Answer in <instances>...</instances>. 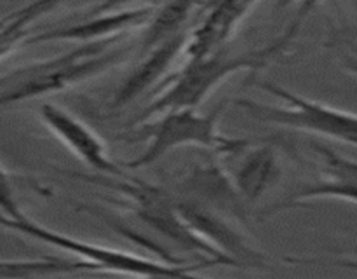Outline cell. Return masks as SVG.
<instances>
[{"mask_svg": "<svg viewBox=\"0 0 357 279\" xmlns=\"http://www.w3.org/2000/svg\"><path fill=\"white\" fill-rule=\"evenodd\" d=\"M293 40L295 37L284 30L264 47L236 54L225 47L206 56H187V63L159 84L155 98L143 108L138 117H135V124L149 121L164 112L197 108L230 75L265 68L268 63L284 54Z\"/></svg>", "mask_w": 357, "mask_h": 279, "instance_id": "6da1fadb", "label": "cell"}, {"mask_svg": "<svg viewBox=\"0 0 357 279\" xmlns=\"http://www.w3.org/2000/svg\"><path fill=\"white\" fill-rule=\"evenodd\" d=\"M114 40L117 38L80 44L65 54L42 59L2 75L0 107L59 93L108 72L124 61L131 51V47H112Z\"/></svg>", "mask_w": 357, "mask_h": 279, "instance_id": "7a4b0ae2", "label": "cell"}, {"mask_svg": "<svg viewBox=\"0 0 357 279\" xmlns=\"http://www.w3.org/2000/svg\"><path fill=\"white\" fill-rule=\"evenodd\" d=\"M68 174L119 194V197L122 199L119 201V206L128 209L138 222L145 223L155 236L167 241L174 250L202 257L206 260L215 262L216 265H230L227 258L213 250L185 223L174 206L173 195L159 185L149 183V181L138 180V178H126V174L124 176H107V174L100 173Z\"/></svg>", "mask_w": 357, "mask_h": 279, "instance_id": "3957f363", "label": "cell"}, {"mask_svg": "<svg viewBox=\"0 0 357 279\" xmlns=\"http://www.w3.org/2000/svg\"><path fill=\"white\" fill-rule=\"evenodd\" d=\"M229 101L223 100L208 114H201L197 108H180L155 115L145 122H139L135 129V138L146 140V149L129 160L126 166L131 169L150 166L181 146H199L216 153L234 156L251 143L246 138H232L220 131V119Z\"/></svg>", "mask_w": 357, "mask_h": 279, "instance_id": "277c9868", "label": "cell"}, {"mask_svg": "<svg viewBox=\"0 0 357 279\" xmlns=\"http://www.w3.org/2000/svg\"><path fill=\"white\" fill-rule=\"evenodd\" d=\"M0 227L9 229L13 232L23 234L35 241L56 248V250L68 251V253L79 257V260L87 262L93 265L94 271L115 272V274H129V276H164V278H190L195 276V271L202 265L209 267L208 264H169L160 258L142 257V255L129 253V251L117 250V248L101 246V244H91L77 237L66 236L58 230L47 229L40 223L33 222L30 216H24L21 220L7 218L0 213Z\"/></svg>", "mask_w": 357, "mask_h": 279, "instance_id": "5b68a950", "label": "cell"}, {"mask_svg": "<svg viewBox=\"0 0 357 279\" xmlns=\"http://www.w3.org/2000/svg\"><path fill=\"white\" fill-rule=\"evenodd\" d=\"M258 87L281 100L282 105L274 107V105L260 103L248 98L236 100L237 107L243 108L248 115L257 121L282 126V128L300 129V131L312 133L321 138L357 146V114L338 110L321 101L303 98L268 80H261Z\"/></svg>", "mask_w": 357, "mask_h": 279, "instance_id": "8992f818", "label": "cell"}, {"mask_svg": "<svg viewBox=\"0 0 357 279\" xmlns=\"http://www.w3.org/2000/svg\"><path fill=\"white\" fill-rule=\"evenodd\" d=\"M174 206L188 227L230 262L232 267L267 269V255L251 244L241 223L185 195H173Z\"/></svg>", "mask_w": 357, "mask_h": 279, "instance_id": "52a82bcc", "label": "cell"}, {"mask_svg": "<svg viewBox=\"0 0 357 279\" xmlns=\"http://www.w3.org/2000/svg\"><path fill=\"white\" fill-rule=\"evenodd\" d=\"M321 157V173L314 183L305 185L296 190L286 201L265 208L261 218L275 215L284 209L300 208L309 201L317 199H337L357 204V160L345 157L323 143L310 145Z\"/></svg>", "mask_w": 357, "mask_h": 279, "instance_id": "ba28073f", "label": "cell"}, {"mask_svg": "<svg viewBox=\"0 0 357 279\" xmlns=\"http://www.w3.org/2000/svg\"><path fill=\"white\" fill-rule=\"evenodd\" d=\"M45 128L87 167L107 176H124V171L112 160L101 136L84 121L54 103H42L38 108Z\"/></svg>", "mask_w": 357, "mask_h": 279, "instance_id": "9c48e42d", "label": "cell"}, {"mask_svg": "<svg viewBox=\"0 0 357 279\" xmlns=\"http://www.w3.org/2000/svg\"><path fill=\"white\" fill-rule=\"evenodd\" d=\"M178 185L185 197L202 202L237 223L248 222L250 204L237 192L229 169L220 160L195 164L185 173Z\"/></svg>", "mask_w": 357, "mask_h": 279, "instance_id": "30bf717a", "label": "cell"}, {"mask_svg": "<svg viewBox=\"0 0 357 279\" xmlns=\"http://www.w3.org/2000/svg\"><path fill=\"white\" fill-rule=\"evenodd\" d=\"M260 0H206L201 20L188 30L183 54L206 56L225 49Z\"/></svg>", "mask_w": 357, "mask_h": 279, "instance_id": "8fae6325", "label": "cell"}, {"mask_svg": "<svg viewBox=\"0 0 357 279\" xmlns=\"http://www.w3.org/2000/svg\"><path fill=\"white\" fill-rule=\"evenodd\" d=\"M153 9L150 6L136 7V9H121L112 13H100L82 23L59 27L54 30H45L42 33L28 37V44H44V42H101L119 38V35L131 31L135 28L145 27L152 16Z\"/></svg>", "mask_w": 357, "mask_h": 279, "instance_id": "7c38bea8", "label": "cell"}, {"mask_svg": "<svg viewBox=\"0 0 357 279\" xmlns=\"http://www.w3.org/2000/svg\"><path fill=\"white\" fill-rule=\"evenodd\" d=\"M187 40L188 30L173 35L167 40L160 42V44L153 45L149 51L142 52L143 58L139 59L138 65L128 73V77L117 87L112 105L117 108L126 107V105L138 100L142 94L153 89L160 80L166 79V73L169 72L173 63L180 58V54L185 52Z\"/></svg>", "mask_w": 357, "mask_h": 279, "instance_id": "4fadbf2b", "label": "cell"}, {"mask_svg": "<svg viewBox=\"0 0 357 279\" xmlns=\"http://www.w3.org/2000/svg\"><path fill=\"white\" fill-rule=\"evenodd\" d=\"M237 160L229 169L237 192L248 204L257 202L281 178L279 156L271 143L251 142L246 149L234 153Z\"/></svg>", "mask_w": 357, "mask_h": 279, "instance_id": "5bb4252c", "label": "cell"}, {"mask_svg": "<svg viewBox=\"0 0 357 279\" xmlns=\"http://www.w3.org/2000/svg\"><path fill=\"white\" fill-rule=\"evenodd\" d=\"M204 2L206 0H167L146 21L145 33L142 37V52L149 51L173 35L190 30L188 23L194 14L202 9Z\"/></svg>", "mask_w": 357, "mask_h": 279, "instance_id": "9a60e30c", "label": "cell"}, {"mask_svg": "<svg viewBox=\"0 0 357 279\" xmlns=\"http://www.w3.org/2000/svg\"><path fill=\"white\" fill-rule=\"evenodd\" d=\"M94 272L84 260H65L58 257L33 260H0V278H35V276H65L77 272Z\"/></svg>", "mask_w": 357, "mask_h": 279, "instance_id": "2e32d148", "label": "cell"}, {"mask_svg": "<svg viewBox=\"0 0 357 279\" xmlns=\"http://www.w3.org/2000/svg\"><path fill=\"white\" fill-rule=\"evenodd\" d=\"M0 213L7 218L13 220H21L24 216H28L26 213L21 209L20 201L16 197V192H14L13 180H10V174L3 169V166L0 164Z\"/></svg>", "mask_w": 357, "mask_h": 279, "instance_id": "e0dca14e", "label": "cell"}, {"mask_svg": "<svg viewBox=\"0 0 357 279\" xmlns=\"http://www.w3.org/2000/svg\"><path fill=\"white\" fill-rule=\"evenodd\" d=\"M323 0H275V6L278 7H288L291 3H296L298 6V10H296V17L293 20V23L288 27V31L291 35H298L300 28L305 23V20L309 17V14L316 9Z\"/></svg>", "mask_w": 357, "mask_h": 279, "instance_id": "ac0fdd59", "label": "cell"}, {"mask_svg": "<svg viewBox=\"0 0 357 279\" xmlns=\"http://www.w3.org/2000/svg\"><path fill=\"white\" fill-rule=\"evenodd\" d=\"M132 2H136V0H101V2L96 6V9H94V14L128 9V6H131Z\"/></svg>", "mask_w": 357, "mask_h": 279, "instance_id": "d6986e66", "label": "cell"}, {"mask_svg": "<svg viewBox=\"0 0 357 279\" xmlns=\"http://www.w3.org/2000/svg\"><path fill=\"white\" fill-rule=\"evenodd\" d=\"M14 16V13H10V14H7V16H3V17H0V30H2L3 27H6L7 23H9L10 21V17Z\"/></svg>", "mask_w": 357, "mask_h": 279, "instance_id": "ffe728a7", "label": "cell"}, {"mask_svg": "<svg viewBox=\"0 0 357 279\" xmlns=\"http://www.w3.org/2000/svg\"><path fill=\"white\" fill-rule=\"evenodd\" d=\"M0 82H2V77H0Z\"/></svg>", "mask_w": 357, "mask_h": 279, "instance_id": "44dd1931", "label": "cell"}]
</instances>
